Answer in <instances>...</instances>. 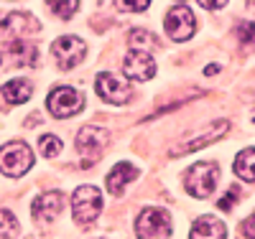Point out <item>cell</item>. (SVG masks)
Listing matches in <instances>:
<instances>
[{
	"label": "cell",
	"instance_id": "1",
	"mask_svg": "<svg viewBox=\"0 0 255 239\" xmlns=\"http://www.w3.org/2000/svg\"><path fill=\"white\" fill-rule=\"evenodd\" d=\"M217 181H220V165L215 163H194L184 173V188L194 199L212 196L217 188Z\"/></svg>",
	"mask_w": 255,
	"mask_h": 239
},
{
	"label": "cell",
	"instance_id": "2",
	"mask_svg": "<svg viewBox=\"0 0 255 239\" xmlns=\"http://www.w3.org/2000/svg\"><path fill=\"white\" fill-rule=\"evenodd\" d=\"M33 165V150L23 140H13L0 148V170L10 178H18L28 173Z\"/></svg>",
	"mask_w": 255,
	"mask_h": 239
},
{
	"label": "cell",
	"instance_id": "3",
	"mask_svg": "<svg viewBox=\"0 0 255 239\" xmlns=\"http://www.w3.org/2000/svg\"><path fill=\"white\" fill-rule=\"evenodd\" d=\"M110 143V133L105 127H97V125H84L79 133H77V150L82 153L84 163L82 168H90L95 158H100L105 153V148Z\"/></svg>",
	"mask_w": 255,
	"mask_h": 239
},
{
	"label": "cell",
	"instance_id": "4",
	"mask_svg": "<svg viewBox=\"0 0 255 239\" xmlns=\"http://www.w3.org/2000/svg\"><path fill=\"white\" fill-rule=\"evenodd\" d=\"M102 211V193L95 186H79L72 196V214L74 222L87 227L97 219V214Z\"/></svg>",
	"mask_w": 255,
	"mask_h": 239
},
{
	"label": "cell",
	"instance_id": "5",
	"mask_svg": "<svg viewBox=\"0 0 255 239\" xmlns=\"http://www.w3.org/2000/svg\"><path fill=\"white\" fill-rule=\"evenodd\" d=\"M135 234L143 239H158V237H171V216L158 206H148L138 214Z\"/></svg>",
	"mask_w": 255,
	"mask_h": 239
},
{
	"label": "cell",
	"instance_id": "6",
	"mask_svg": "<svg viewBox=\"0 0 255 239\" xmlns=\"http://www.w3.org/2000/svg\"><path fill=\"white\" fill-rule=\"evenodd\" d=\"M46 104L54 117L64 120V117H74L77 112H82L84 97H82V92L72 89V86H56V89H51Z\"/></svg>",
	"mask_w": 255,
	"mask_h": 239
},
{
	"label": "cell",
	"instance_id": "7",
	"mask_svg": "<svg viewBox=\"0 0 255 239\" xmlns=\"http://www.w3.org/2000/svg\"><path fill=\"white\" fill-rule=\"evenodd\" d=\"M51 54L59 64L61 72H69L74 69L77 64H82L84 54H87V46H84V41L77 38V36H61L51 43Z\"/></svg>",
	"mask_w": 255,
	"mask_h": 239
},
{
	"label": "cell",
	"instance_id": "8",
	"mask_svg": "<svg viewBox=\"0 0 255 239\" xmlns=\"http://www.w3.org/2000/svg\"><path fill=\"white\" fill-rule=\"evenodd\" d=\"M163 28L168 33V38L174 41H189L197 31V18L186 5H174L171 10L166 13V20H163Z\"/></svg>",
	"mask_w": 255,
	"mask_h": 239
},
{
	"label": "cell",
	"instance_id": "9",
	"mask_svg": "<svg viewBox=\"0 0 255 239\" xmlns=\"http://www.w3.org/2000/svg\"><path fill=\"white\" fill-rule=\"evenodd\" d=\"M95 89H97V94L108 102V104H125L128 99H130V86H128L120 77L110 74V72L97 74Z\"/></svg>",
	"mask_w": 255,
	"mask_h": 239
},
{
	"label": "cell",
	"instance_id": "10",
	"mask_svg": "<svg viewBox=\"0 0 255 239\" xmlns=\"http://www.w3.org/2000/svg\"><path fill=\"white\" fill-rule=\"evenodd\" d=\"M123 72L130 77L133 81H148L153 74H156V61L148 51H140V49H130L123 61Z\"/></svg>",
	"mask_w": 255,
	"mask_h": 239
},
{
	"label": "cell",
	"instance_id": "11",
	"mask_svg": "<svg viewBox=\"0 0 255 239\" xmlns=\"http://www.w3.org/2000/svg\"><path fill=\"white\" fill-rule=\"evenodd\" d=\"M61 206H64V196H61V193L59 191H46V193H41V196L33 201L31 214H33L36 222L49 224V222H54L56 216L61 214Z\"/></svg>",
	"mask_w": 255,
	"mask_h": 239
},
{
	"label": "cell",
	"instance_id": "12",
	"mask_svg": "<svg viewBox=\"0 0 255 239\" xmlns=\"http://www.w3.org/2000/svg\"><path fill=\"white\" fill-rule=\"evenodd\" d=\"M227 130H230V122H227V120L212 122L204 135L194 138L191 143H186V145H181V148H174V150H171V156H186V153H194V150H199V148H207L209 143H217L220 138H225V135H227Z\"/></svg>",
	"mask_w": 255,
	"mask_h": 239
},
{
	"label": "cell",
	"instance_id": "13",
	"mask_svg": "<svg viewBox=\"0 0 255 239\" xmlns=\"http://www.w3.org/2000/svg\"><path fill=\"white\" fill-rule=\"evenodd\" d=\"M41 26H38V20L28 13H10L3 23H0V33L3 36H28V33H36Z\"/></svg>",
	"mask_w": 255,
	"mask_h": 239
},
{
	"label": "cell",
	"instance_id": "14",
	"mask_svg": "<svg viewBox=\"0 0 255 239\" xmlns=\"http://www.w3.org/2000/svg\"><path fill=\"white\" fill-rule=\"evenodd\" d=\"M138 178V168L130 165V163H118L110 173L108 178H105V186H108V191L113 193V196H123V188L128 181H135Z\"/></svg>",
	"mask_w": 255,
	"mask_h": 239
},
{
	"label": "cell",
	"instance_id": "15",
	"mask_svg": "<svg viewBox=\"0 0 255 239\" xmlns=\"http://www.w3.org/2000/svg\"><path fill=\"white\" fill-rule=\"evenodd\" d=\"M191 239H199V237H212V239H222L227 237V229L225 224L217 219V216H202V219L194 224V229L189 232Z\"/></svg>",
	"mask_w": 255,
	"mask_h": 239
},
{
	"label": "cell",
	"instance_id": "16",
	"mask_svg": "<svg viewBox=\"0 0 255 239\" xmlns=\"http://www.w3.org/2000/svg\"><path fill=\"white\" fill-rule=\"evenodd\" d=\"M31 92H33V86L28 79H10L3 84V97L10 104H23L31 97Z\"/></svg>",
	"mask_w": 255,
	"mask_h": 239
},
{
	"label": "cell",
	"instance_id": "17",
	"mask_svg": "<svg viewBox=\"0 0 255 239\" xmlns=\"http://www.w3.org/2000/svg\"><path fill=\"white\" fill-rule=\"evenodd\" d=\"M235 176L245 183H255V148H245L235 158Z\"/></svg>",
	"mask_w": 255,
	"mask_h": 239
},
{
	"label": "cell",
	"instance_id": "18",
	"mask_svg": "<svg viewBox=\"0 0 255 239\" xmlns=\"http://www.w3.org/2000/svg\"><path fill=\"white\" fill-rule=\"evenodd\" d=\"M8 51L13 54V59H15L18 67H36L38 49L31 46V43H26V41H15V38H13V41L8 43Z\"/></svg>",
	"mask_w": 255,
	"mask_h": 239
},
{
	"label": "cell",
	"instance_id": "19",
	"mask_svg": "<svg viewBox=\"0 0 255 239\" xmlns=\"http://www.w3.org/2000/svg\"><path fill=\"white\" fill-rule=\"evenodd\" d=\"M49 8H51L59 18L69 20V18L77 13V8H79V0H49Z\"/></svg>",
	"mask_w": 255,
	"mask_h": 239
},
{
	"label": "cell",
	"instance_id": "20",
	"mask_svg": "<svg viewBox=\"0 0 255 239\" xmlns=\"http://www.w3.org/2000/svg\"><path fill=\"white\" fill-rule=\"evenodd\" d=\"M38 148H41V156L44 158H56L59 150H61V140L56 135H44L38 140Z\"/></svg>",
	"mask_w": 255,
	"mask_h": 239
},
{
	"label": "cell",
	"instance_id": "21",
	"mask_svg": "<svg viewBox=\"0 0 255 239\" xmlns=\"http://www.w3.org/2000/svg\"><path fill=\"white\" fill-rule=\"evenodd\" d=\"M18 234V222H15V216L5 209V211H0V237H15Z\"/></svg>",
	"mask_w": 255,
	"mask_h": 239
},
{
	"label": "cell",
	"instance_id": "22",
	"mask_svg": "<svg viewBox=\"0 0 255 239\" xmlns=\"http://www.w3.org/2000/svg\"><path fill=\"white\" fill-rule=\"evenodd\" d=\"M148 5H151V0H118V8L125 13H143Z\"/></svg>",
	"mask_w": 255,
	"mask_h": 239
},
{
	"label": "cell",
	"instance_id": "23",
	"mask_svg": "<svg viewBox=\"0 0 255 239\" xmlns=\"http://www.w3.org/2000/svg\"><path fill=\"white\" fill-rule=\"evenodd\" d=\"M238 38H240V43H255V23L243 20L238 26Z\"/></svg>",
	"mask_w": 255,
	"mask_h": 239
},
{
	"label": "cell",
	"instance_id": "24",
	"mask_svg": "<svg viewBox=\"0 0 255 239\" xmlns=\"http://www.w3.org/2000/svg\"><path fill=\"white\" fill-rule=\"evenodd\" d=\"M128 41L133 43V46H138L140 41H145V43H158L151 33H145V31H130V36H128Z\"/></svg>",
	"mask_w": 255,
	"mask_h": 239
},
{
	"label": "cell",
	"instance_id": "25",
	"mask_svg": "<svg viewBox=\"0 0 255 239\" xmlns=\"http://www.w3.org/2000/svg\"><path fill=\"white\" fill-rule=\"evenodd\" d=\"M235 199H238V188L227 191V196L220 201V209H222V211H230V209H232V204H235Z\"/></svg>",
	"mask_w": 255,
	"mask_h": 239
},
{
	"label": "cell",
	"instance_id": "26",
	"mask_svg": "<svg viewBox=\"0 0 255 239\" xmlns=\"http://www.w3.org/2000/svg\"><path fill=\"white\" fill-rule=\"evenodd\" d=\"M243 237H255V211L243 222Z\"/></svg>",
	"mask_w": 255,
	"mask_h": 239
},
{
	"label": "cell",
	"instance_id": "27",
	"mask_svg": "<svg viewBox=\"0 0 255 239\" xmlns=\"http://www.w3.org/2000/svg\"><path fill=\"white\" fill-rule=\"evenodd\" d=\"M199 5L207 8V10H220L227 5V0H199Z\"/></svg>",
	"mask_w": 255,
	"mask_h": 239
},
{
	"label": "cell",
	"instance_id": "28",
	"mask_svg": "<svg viewBox=\"0 0 255 239\" xmlns=\"http://www.w3.org/2000/svg\"><path fill=\"white\" fill-rule=\"evenodd\" d=\"M0 64H3V56H0Z\"/></svg>",
	"mask_w": 255,
	"mask_h": 239
},
{
	"label": "cell",
	"instance_id": "29",
	"mask_svg": "<svg viewBox=\"0 0 255 239\" xmlns=\"http://www.w3.org/2000/svg\"><path fill=\"white\" fill-rule=\"evenodd\" d=\"M253 120H255V112H253Z\"/></svg>",
	"mask_w": 255,
	"mask_h": 239
},
{
	"label": "cell",
	"instance_id": "30",
	"mask_svg": "<svg viewBox=\"0 0 255 239\" xmlns=\"http://www.w3.org/2000/svg\"><path fill=\"white\" fill-rule=\"evenodd\" d=\"M179 3H184V0H179Z\"/></svg>",
	"mask_w": 255,
	"mask_h": 239
}]
</instances>
